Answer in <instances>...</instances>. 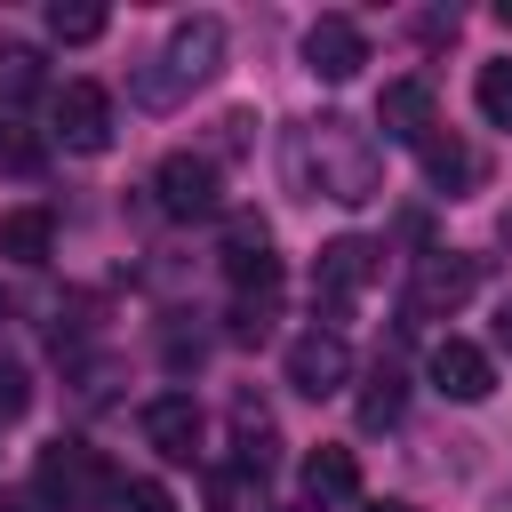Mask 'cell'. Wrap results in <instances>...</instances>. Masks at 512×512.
Instances as JSON below:
<instances>
[{"label": "cell", "instance_id": "7", "mask_svg": "<svg viewBox=\"0 0 512 512\" xmlns=\"http://www.w3.org/2000/svg\"><path fill=\"white\" fill-rule=\"evenodd\" d=\"M288 384H296L304 400H336V392L352 384V344H344L336 328H304V336L288 344Z\"/></svg>", "mask_w": 512, "mask_h": 512}, {"label": "cell", "instance_id": "5", "mask_svg": "<svg viewBox=\"0 0 512 512\" xmlns=\"http://www.w3.org/2000/svg\"><path fill=\"white\" fill-rule=\"evenodd\" d=\"M472 288H480V256L432 248V256H416V272H408V312H416V320H456V312L472 304Z\"/></svg>", "mask_w": 512, "mask_h": 512}, {"label": "cell", "instance_id": "26", "mask_svg": "<svg viewBox=\"0 0 512 512\" xmlns=\"http://www.w3.org/2000/svg\"><path fill=\"white\" fill-rule=\"evenodd\" d=\"M0 512H56V504H48L40 480H32V488H0Z\"/></svg>", "mask_w": 512, "mask_h": 512}, {"label": "cell", "instance_id": "29", "mask_svg": "<svg viewBox=\"0 0 512 512\" xmlns=\"http://www.w3.org/2000/svg\"><path fill=\"white\" fill-rule=\"evenodd\" d=\"M368 512H416V504H368Z\"/></svg>", "mask_w": 512, "mask_h": 512}, {"label": "cell", "instance_id": "10", "mask_svg": "<svg viewBox=\"0 0 512 512\" xmlns=\"http://www.w3.org/2000/svg\"><path fill=\"white\" fill-rule=\"evenodd\" d=\"M224 280L240 296H272L280 288V256H272V232L256 216H232V232H224Z\"/></svg>", "mask_w": 512, "mask_h": 512}, {"label": "cell", "instance_id": "23", "mask_svg": "<svg viewBox=\"0 0 512 512\" xmlns=\"http://www.w3.org/2000/svg\"><path fill=\"white\" fill-rule=\"evenodd\" d=\"M112 512H176V496H168L160 480H120V496H112Z\"/></svg>", "mask_w": 512, "mask_h": 512}, {"label": "cell", "instance_id": "19", "mask_svg": "<svg viewBox=\"0 0 512 512\" xmlns=\"http://www.w3.org/2000/svg\"><path fill=\"white\" fill-rule=\"evenodd\" d=\"M472 96H480V120H488V128H512V56H496V64H480V80H472Z\"/></svg>", "mask_w": 512, "mask_h": 512}, {"label": "cell", "instance_id": "6", "mask_svg": "<svg viewBox=\"0 0 512 512\" xmlns=\"http://www.w3.org/2000/svg\"><path fill=\"white\" fill-rule=\"evenodd\" d=\"M48 136H56L64 152H104V144H112V96H104L96 80H64L56 104H48Z\"/></svg>", "mask_w": 512, "mask_h": 512}, {"label": "cell", "instance_id": "28", "mask_svg": "<svg viewBox=\"0 0 512 512\" xmlns=\"http://www.w3.org/2000/svg\"><path fill=\"white\" fill-rule=\"evenodd\" d=\"M496 24H504V32H512V0H496Z\"/></svg>", "mask_w": 512, "mask_h": 512}, {"label": "cell", "instance_id": "15", "mask_svg": "<svg viewBox=\"0 0 512 512\" xmlns=\"http://www.w3.org/2000/svg\"><path fill=\"white\" fill-rule=\"evenodd\" d=\"M352 496H360V464H352V448H312V456H304V504L328 512V504H352Z\"/></svg>", "mask_w": 512, "mask_h": 512}, {"label": "cell", "instance_id": "9", "mask_svg": "<svg viewBox=\"0 0 512 512\" xmlns=\"http://www.w3.org/2000/svg\"><path fill=\"white\" fill-rule=\"evenodd\" d=\"M424 368H432V392H440V400H456V408H472V400H488V392H496V360H488L480 344H464V336H440Z\"/></svg>", "mask_w": 512, "mask_h": 512}, {"label": "cell", "instance_id": "4", "mask_svg": "<svg viewBox=\"0 0 512 512\" xmlns=\"http://www.w3.org/2000/svg\"><path fill=\"white\" fill-rule=\"evenodd\" d=\"M376 272H384V248L360 240V232H344V240H328V248L312 256V304H320V312H344L352 296L376 288Z\"/></svg>", "mask_w": 512, "mask_h": 512}, {"label": "cell", "instance_id": "8", "mask_svg": "<svg viewBox=\"0 0 512 512\" xmlns=\"http://www.w3.org/2000/svg\"><path fill=\"white\" fill-rule=\"evenodd\" d=\"M152 192H160L168 216H216L224 208V184H216V160L208 152H168L152 168Z\"/></svg>", "mask_w": 512, "mask_h": 512}, {"label": "cell", "instance_id": "11", "mask_svg": "<svg viewBox=\"0 0 512 512\" xmlns=\"http://www.w3.org/2000/svg\"><path fill=\"white\" fill-rule=\"evenodd\" d=\"M368 64V32L352 24V16H320L312 32H304V72L312 80H352Z\"/></svg>", "mask_w": 512, "mask_h": 512}, {"label": "cell", "instance_id": "16", "mask_svg": "<svg viewBox=\"0 0 512 512\" xmlns=\"http://www.w3.org/2000/svg\"><path fill=\"white\" fill-rule=\"evenodd\" d=\"M0 256L8 264H48L56 256V216L48 208H8L0 216Z\"/></svg>", "mask_w": 512, "mask_h": 512}, {"label": "cell", "instance_id": "21", "mask_svg": "<svg viewBox=\"0 0 512 512\" xmlns=\"http://www.w3.org/2000/svg\"><path fill=\"white\" fill-rule=\"evenodd\" d=\"M256 472H240V464H216L208 472V512H256Z\"/></svg>", "mask_w": 512, "mask_h": 512}, {"label": "cell", "instance_id": "22", "mask_svg": "<svg viewBox=\"0 0 512 512\" xmlns=\"http://www.w3.org/2000/svg\"><path fill=\"white\" fill-rule=\"evenodd\" d=\"M272 336V296H240L232 304V344H264Z\"/></svg>", "mask_w": 512, "mask_h": 512}, {"label": "cell", "instance_id": "12", "mask_svg": "<svg viewBox=\"0 0 512 512\" xmlns=\"http://www.w3.org/2000/svg\"><path fill=\"white\" fill-rule=\"evenodd\" d=\"M144 440L168 456V464H192L200 456V400L192 392H160V400H144Z\"/></svg>", "mask_w": 512, "mask_h": 512}, {"label": "cell", "instance_id": "1", "mask_svg": "<svg viewBox=\"0 0 512 512\" xmlns=\"http://www.w3.org/2000/svg\"><path fill=\"white\" fill-rule=\"evenodd\" d=\"M288 184L304 200H336V208H368L384 192V152L368 128H352L344 112H320L304 128H288Z\"/></svg>", "mask_w": 512, "mask_h": 512}, {"label": "cell", "instance_id": "27", "mask_svg": "<svg viewBox=\"0 0 512 512\" xmlns=\"http://www.w3.org/2000/svg\"><path fill=\"white\" fill-rule=\"evenodd\" d=\"M496 344H504V352H512V296H504V304H496Z\"/></svg>", "mask_w": 512, "mask_h": 512}, {"label": "cell", "instance_id": "13", "mask_svg": "<svg viewBox=\"0 0 512 512\" xmlns=\"http://www.w3.org/2000/svg\"><path fill=\"white\" fill-rule=\"evenodd\" d=\"M376 128L392 136V144H424L440 120H432V80L424 72H408V80H384V96H376Z\"/></svg>", "mask_w": 512, "mask_h": 512}, {"label": "cell", "instance_id": "20", "mask_svg": "<svg viewBox=\"0 0 512 512\" xmlns=\"http://www.w3.org/2000/svg\"><path fill=\"white\" fill-rule=\"evenodd\" d=\"M104 24H112V16H104V8H88V0H72V8L56 0V8H48V32H56L64 48H88V40H104Z\"/></svg>", "mask_w": 512, "mask_h": 512}, {"label": "cell", "instance_id": "14", "mask_svg": "<svg viewBox=\"0 0 512 512\" xmlns=\"http://www.w3.org/2000/svg\"><path fill=\"white\" fill-rule=\"evenodd\" d=\"M416 160H424V176H432V184H440V192H448V200H456V192H472V184H480V152H472V144H464V136H456V128H432V136H424V144H416Z\"/></svg>", "mask_w": 512, "mask_h": 512}, {"label": "cell", "instance_id": "3", "mask_svg": "<svg viewBox=\"0 0 512 512\" xmlns=\"http://www.w3.org/2000/svg\"><path fill=\"white\" fill-rule=\"evenodd\" d=\"M40 496L64 504V512H88V504H112L120 480H112V464L88 440H48L40 448Z\"/></svg>", "mask_w": 512, "mask_h": 512}, {"label": "cell", "instance_id": "18", "mask_svg": "<svg viewBox=\"0 0 512 512\" xmlns=\"http://www.w3.org/2000/svg\"><path fill=\"white\" fill-rule=\"evenodd\" d=\"M40 168H48V144L24 120H0V176H40Z\"/></svg>", "mask_w": 512, "mask_h": 512}, {"label": "cell", "instance_id": "2", "mask_svg": "<svg viewBox=\"0 0 512 512\" xmlns=\"http://www.w3.org/2000/svg\"><path fill=\"white\" fill-rule=\"evenodd\" d=\"M224 16H184L176 32H168V48L136 72V104H152V112H168V104H184L192 88H208L216 72H224Z\"/></svg>", "mask_w": 512, "mask_h": 512}, {"label": "cell", "instance_id": "25", "mask_svg": "<svg viewBox=\"0 0 512 512\" xmlns=\"http://www.w3.org/2000/svg\"><path fill=\"white\" fill-rule=\"evenodd\" d=\"M0 80H8V88H32V80H40V56H32V48H0Z\"/></svg>", "mask_w": 512, "mask_h": 512}, {"label": "cell", "instance_id": "24", "mask_svg": "<svg viewBox=\"0 0 512 512\" xmlns=\"http://www.w3.org/2000/svg\"><path fill=\"white\" fill-rule=\"evenodd\" d=\"M24 400H32L24 368H16V360H0V424H8V416H24Z\"/></svg>", "mask_w": 512, "mask_h": 512}, {"label": "cell", "instance_id": "17", "mask_svg": "<svg viewBox=\"0 0 512 512\" xmlns=\"http://www.w3.org/2000/svg\"><path fill=\"white\" fill-rule=\"evenodd\" d=\"M400 400H408V384H400V368H392V360H376V368L360 376V400H352V416H360V432H392V424H400Z\"/></svg>", "mask_w": 512, "mask_h": 512}]
</instances>
